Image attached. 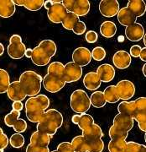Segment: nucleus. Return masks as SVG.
<instances>
[{"mask_svg": "<svg viewBox=\"0 0 146 152\" xmlns=\"http://www.w3.org/2000/svg\"><path fill=\"white\" fill-rule=\"evenodd\" d=\"M63 124V116L56 109H50L45 112L37 124V131L50 137L55 135Z\"/></svg>", "mask_w": 146, "mask_h": 152, "instance_id": "1", "label": "nucleus"}, {"mask_svg": "<svg viewBox=\"0 0 146 152\" xmlns=\"http://www.w3.org/2000/svg\"><path fill=\"white\" fill-rule=\"evenodd\" d=\"M50 107V99L45 95L39 94L35 96L29 97L25 102V113L27 118L32 123H38Z\"/></svg>", "mask_w": 146, "mask_h": 152, "instance_id": "2", "label": "nucleus"}, {"mask_svg": "<svg viewBox=\"0 0 146 152\" xmlns=\"http://www.w3.org/2000/svg\"><path fill=\"white\" fill-rule=\"evenodd\" d=\"M42 80L43 78L35 71L27 70L22 73L18 81L22 93L25 96L33 97L40 91Z\"/></svg>", "mask_w": 146, "mask_h": 152, "instance_id": "3", "label": "nucleus"}, {"mask_svg": "<svg viewBox=\"0 0 146 152\" xmlns=\"http://www.w3.org/2000/svg\"><path fill=\"white\" fill-rule=\"evenodd\" d=\"M70 105L76 114L86 113L91 107L90 97L83 90H76L70 95Z\"/></svg>", "mask_w": 146, "mask_h": 152, "instance_id": "4", "label": "nucleus"}, {"mask_svg": "<svg viewBox=\"0 0 146 152\" xmlns=\"http://www.w3.org/2000/svg\"><path fill=\"white\" fill-rule=\"evenodd\" d=\"M61 3L67 12H71L78 17L87 15L91 7L88 0H64Z\"/></svg>", "mask_w": 146, "mask_h": 152, "instance_id": "5", "label": "nucleus"}, {"mask_svg": "<svg viewBox=\"0 0 146 152\" xmlns=\"http://www.w3.org/2000/svg\"><path fill=\"white\" fill-rule=\"evenodd\" d=\"M26 47L23 43L19 35H13L9 39V45L8 46V54L12 59H21L24 56Z\"/></svg>", "mask_w": 146, "mask_h": 152, "instance_id": "6", "label": "nucleus"}, {"mask_svg": "<svg viewBox=\"0 0 146 152\" xmlns=\"http://www.w3.org/2000/svg\"><path fill=\"white\" fill-rule=\"evenodd\" d=\"M135 111L133 116L134 120H136L141 131H146V98L140 97L134 100Z\"/></svg>", "mask_w": 146, "mask_h": 152, "instance_id": "7", "label": "nucleus"}, {"mask_svg": "<svg viewBox=\"0 0 146 152\" xmlns=\"http://www.w3.org/2000/svg\"><path fill=\"white\" fill-rule=\"evenodd\" d=\"M82 76V68L73 62L67 63L64 65L62 79L65 83H72L79 80Z\"/></svg>", "mask_w": 146, "mask_h": 152, "instance_id": "8", "label": "nucleus"}, {"mask_svg": "<svg viewBox=\"0 0 146 152\" xmlns=\"http://www.w3.org/2000/svg\"><path fill=\"white\" fill-rule=\"evenodd\" d=\"M42 82L44 88L50 93L59 92L65 85L62 78L48 74L44 77Z\"/></svg>", "mask_w": 146, "mask_h": 152, "instance_id": "9", "label": "nucleus"}, {"mask_svg": "<svg viewBox=\"0 0 146 152\" xmlns=\"http://www.w3.org/2000/svg\"><path fill=\"white\" fill-rule=\"evenodd\" d=\"M115 86L120 100H130L135 94V86L129 80H120Z\"/></svg>", "mask_w": 146, "mask_h": 152, "instance_id": "10", "label": "nucleus"}, {"mask_svg": "<svg viewBox=\"0 0 146 152\" xmlns=\"http://www.w3.org/2000/svg\"><path fill=\"white\" fill-rule=\"evenodd\" d=\"M92 55L90 50L84 47L76 48L72 53V62L80 67L88 65L91 63Z\"/></svg>", "mask_w": 146, "mask_h": 152, "instance_id": "11", "label": "nucleus"}, {"mask_svg": "<svg viewBox=\"0 0 146 152\" xmlns=\"http://www.w3.org/2000/svg\"><path fill=\"white\" fill-rule=\"evenodd\" d=\"M119 7L117 0H102L99 4V11L103 16L112 18L118 15L120 10Z\"/></svg>", "mask_w": 146, "mask_h": 152, "instance_id": "12", "label": "nucleus"}, {"mask_svg": "<svg viewBox=\"0 0 146 152\" xmlns=\"http://www.w3.org/2000/svg\"><path fill=\"white\" fill-rule=\"evenodd\" d=\"M67 14V10H65L62 3L55 4L51 6L47 10L48 19L55 24H60L64 20L65 15Z\"/></svg>", "mask_w": 146, "mask_h": 152, "instance_id": "13", "label": "nucleus"}, {"mask_svg": "<svg viewBox=\"0 0 146 152\" xmlns=\"http://www.w3.org/2000/svg\"><path fill=\"white\" fill-rule=\"evenodd\" d=\"M134 123V120L130 116L119 113L114 117L113 126L119 130L129 133L133 129Z\"/></svg>", "mask_w": 146, "mask_h": 152, "instance_id": "14", "label": "nucleus"}, {"mask_svg": "<svg viewBox=\"0 0 146 152\" xmlns=\"http://www.w3.org/2000/svg\"><path fill=\"white\" fill-rule=\"evenodd\" d=\"M145 35V29L140 23H134L125 29V36L131 42H139Z\"/></svg>", "mask_w": 146, "mask_h": 152, "instance_id": "15", "label": "nucleus"}, {"mask_svg": "<svg viewBox=\"0 0 146 152\" xmlns=\"http://www.w3.org/2000/svg\"><path fill=\"white\" fill-rule=\"evenodd\" d=\"M132 62V58L129 53L124 50L118 51L113 57V63L115 67L119 69H124L129 68Z\"/></svg>", "mask_w": 146, "mask_h": 152, "instance_id": "16", "label": "nucleus"}, {"mask_svg": "<svg viewBox=\"0 0 146 152\" xmlns=\"http://www.w3.org/2000/svg\"><path fill=\"white\" fill-rule=\"evenodd\" d=\"M30 58L33 64L37 66L47 65L50 63V60L51 59L50 56L39 46L32 49V55Z\"/></svg>", "mask_w": 146, "mask_h": 152, "instance_id": "17", "label": "nucleus"}, {"mask_svg": "<svg viewBox=\"0 0 146 152\" xmlns=\"http://www.w3.org/2000/svg\"><path fill=\"white\" fill-rule=\"evenodd\" d=\"M97 75L99 77L101 82L108 83L112 81L115 77V69L113 66L108 64H103L100 65L97 69Z\"/></svg>", "mask_w": 146, "mask_h": 152, "instance_id": "18", "label": "nucleus"}, {"mask_svg": "<svg viewBox=\"0 0 146 152\" xmlns=\"http://www.w3.org/2000/svg\"><path fill=\"white\" fill-rule=\"evenodd\" d=\"M117 15H118V20H119V24L121 26H126V27L135 23L136 20H137L134 15L127 7H124V8L120 9Z\"/></svg>", "mask_w": 146, "mask_h": 152, "instance_id": "19", "label": "nucleus"}, {"mask_svg": "<svg viewBox=\"0 0 146 152\" xmlns=\"http://www.w3.org/2000/svg\"><path fill=\"white\" fill-rule=\"evenodd\" d=\"M83 85L89 91H96L101 86L102 82L96 72H89L83 78Z\"/></svg>", "mask_w": 146, "mask_h": 152, "instance_id": "20", "label": "nucleus"}, {"mask_svg": "<svg viewBox=\"0 0 146 152\" xmlns=\"http://www.w3.org/2000/svg\"><path fill=\"white\" fill-rule=\"evenodd\" d=\"M126 7L134 15L136 18L143 16L146 11V4L143 0H130Z\"/></svg>", "mask_w": 146, "mask_h": 152, "instance_id": "21", "label": "nucleus"}, {"mask_svg": "<svg viewBox=\"0 0 146 152\" xmlns=\"http://www.w3.org/2000/svg\"><path fill=\"white\" fill-rule=\"evenodd\" d=\"M16 5L13 0H0V17L9 18L14 15Z\"/></svg>", "mask_w": 146, "mask_h": 152, "instance_id": "22", "label": "nucleus"}, {"mask_svg": "<svg viewBox=\"0 0 146 152\" xmlns=\"http://www.w3.org/2000/svg\"><path fill=\"white\" fill-rule=\"evenodd\" d=\"M6 93H7L9 98L13 102H22L26 97L22 93L19 86V81H14L10 83Z\"/></svg>", "mask_w": 146, "mask_h": 152, "instance_id": "23", "label": "nucleus"}, {"mask_svg": "<svg viewBox=\"0 0 146 152\" xmlns=\"http://www.w3.org/2000/svg\"><path fill=\"white\" fill-rule=\"evenodd\" d=\"M14 3L15 5L23 6L33 12L40 10L44 5L43 0H14Z\"/></svg>", "mask_w": 146, "mask_h": 152, "instance_id": "24", "label": "nucleus"}, {"mask_svg": "<svg viewBox=\"0 0 146 152\" xmlns=\"http://www.w3.org/2000/svg\"><path fill=\"white\" fill-rule=\"evenodd\" d=\"M85 139L88 140H96V139H102L103 133L102 129L97 124H93L90 127H88L85 130L82 131V134Z\"/></svg>", "mask_w": 146, "mask_h": 152, "instance_id": "25", "label": "nucleus"}, {"mask_svg": "<svg viewBox=\"0 0 146 152\" xmlns=\"http://www.w3.org/2000/svg\"><path fill=\"white\" fill-rule=\"evenodd\" d=\"M29 140H30L29 144L31 145L48 147L50 141V137L45 134H41L38 131H35L31 134Z\"/></svg>", "mask_w": 146, "mask_h": 152, "instance_id": "26", "label": "nucleus"}, {"mask_svg": "<svg viewBox=\"0 0 146 152\" xmlns=\"http://www.w3.org/2000/svg\"><path fill=\"white\" fill-rule=\"evenodd\" d=\"M117 32V26L113 21H104L100 26V33L105 38H112Z\"/></svg>", "mask_w": 146, "mask_h": 152, "instance_id": "27", "label": "nucleus"}, {"mask_svg": "<svg viewBox=\"0 0 146 152\" xmlns=\"http://www.w3.org/2000/svg\"><path fill=\"white\" fill-rule=\"evenodd\" d=\"M118 111L120 114H124L133 118L135 111V102L134 101H124L118 106Z\"/></svg>", "mask_w": 146, "mask_h": 152, "instance_id": "28", "label": "nucleus"}, {"mask_svg": "<svg viewBox=\"0 0 146 152\" xmlns=\"http://www.w3.org/2000/svg\"><path fill=\"white\" fill-rule=\"evenodd\" d=\"M103 95H104L106 102L108 103H116L120 100L115 86H109L106 87L103 91Z\"/></svg>", "mask_w": 146, "mask_h": 152, "instance_id": "29", "label": "nucleus"}, {"mask_svg": "<svg viewBox=\"0 0 146 152\" xmlns=\"http://www.w3.org/2000/svg\"><path fill=\"white\" fill-rule=\"evenodd\" d=\"M90 102H91V105L92 107H94L96 108L103 107L107 103L105 97H104V95H103V91H94L91 95Z\"/></svg>", "mask_w": 146, "mask_h": 152, "instance_id": "30", "label": "nucleus"}, {"mask_svg": "<svg viewBox=\"0 0 146 152\" xmlns=\"http://www.w3.org/2000/svg\"><path fill=\"white\" fill-rule=\"evenodd\" d=\"M87 144V152H103L104 149V142L102 139L88 140L85 139Z\"/></svg>", "mask_w": 146, "mask_h": 152, "instance_id": "31", "label": "nucleus"}, {"mask_svg": "<svg viewBox=\"0 0 146 152\" xmlns=\"http://www.w3.org/2000/svg\"><path fill=\"white\" fill-rule=\"evenodd\" d=\"M39 47L43 49L44 51L50 56V58L55 55L56 51H57L56 44L55 43V42H53L52 40H50V39H45V40H43L42 42H40L39 44Z\"/></svg>", "mask_w": 146, "mask_h": 152, "instance_id": "32", "label": "nucleus"}, {"mask_svg": "<svg viewBox=\"0 0 146 152\" xmlns=\"http://www.w3.org/2000/svg\"><path fill=\"white\" fill-rule=\"evenodd\" d=\"M70 144L72 145L74 152H87L86 140L82 135H77L74 137Z\"/></svg>", "mask_w": 146, "mask_h": 152, "instance_id": "33", "label": "nucleus"}, {"mask_svg": "<svg viewBox=\"0 0 146 152\" xmlns=\"http://www.w3.org/2000/svg\"><path fill=\"white\" fill-rule=\"evenodd\" d=\"M126 140L124 139H114L108 143L109 152H124L126 146Z\"/></svg>", "mask_w": 146, "mask_h": 152, "instance_id": "34", "label": "nucleus"}, {"mask_svg": "<svg viewBox=\"0 0 146 152\" xmlns=\"http://www.w3.org/2000/svg\"><path fill=\"white\" fill-rule=\"evenodd\" d=\"M10 85V77L9 73L3 69H0V94L7 92Z\"/></svg>", "mask_w": 146, "mask_h": 152, "instance_id": "35", "label": "nucleus"}, {"mask_svg": "<svg viewBox=\"0 0 146 152\" xmlns=\"http://www.w3.org/2000/svg\"><path fill=\"white\" fill-rule=\"evenodd\" d=\"M79 20H80L79 17L76 16L75 14H73L71 12H67V14L65 15V18L62 20L61 24H62L63 27L66 30H72V28L74 27V26Z\"/></svg>", "mask_w": 146, "mask_h": 152, "instance_id": "36", "label": "nucleus"}, {"mask_svg": "<svg viewBox=\"0 0 146 152\" xmlns=\"http://www.w3.org/2000/svg\"><path fill=\"white\" fill-rule=\"evenodd\" d=\"M63 71H64V65L60 62H53V63L50 64L48 69H47L48 75L58 76L60 78H62Z\"/></svg>", "mask_w": 146, "mask_h": 152, "instance_id": "37", "label": "nucleus"}, {"mask_svg": "<svg viewBox=\"0 0 146 152\" xmlns=\"http://www.w3.org/2000/svg\"><path fill=\"white\" fill-rule=\"evenodd\" d=\"M94 124V119L90 114L82 113L80 114V119L78 122V127L81 129V131L85 130L88 127Z\"/></svg>", "mask_w": 146, "mask_h": 152, "instance_id": "38", "label": "nucleus"}, {"mask_svg": "<svg viewBox=\"0 0 146 152\" xmlns=\"http://www.w3.org/2000/svg\"><path fill=\"white\" fill-rule=\"evenodd\" d=\"M124 152H146V146L134 141L127 142Z\"/></svg>", "mask_w": 146, "mask_h": 152, "instance_id": "39", "label": "nucleus"}, {"mask_svg": "<svg viewBox=\"0 0 146 152\" xmlns=\"http://www.w3.org/2000/svg\"><path fill=\"white\" fill-rule=\"evenodd\" d=\"M9 142L11 145V146L14 148H21L24 146V136L22 135L21 134H14L13 135L11 136L10 139L9 140Z\"/></svg>", "mask_w": 146, "mask_h": 152, "instance_id": "40", "label": "nucleus"}, {"mask_svg": "<svg viewBox=\"0 0 146 152\" xmlns=\"http://www.w3.org/2000/svg\"><path fill=\"white\" fill-rule=\"evenodd\" d=\"M19 116H20V113L19 112L12 110L9 113H8L4 117V124L8 127H12L13 124L19 118Z\"/></svg>", "mask_w": 146, "mask_h": 152, "instance_id": "41", "label": "nucleus"}, {"mask_svg": "<svg viewBox=\"0 0 146 152\" xmlns=\"http://www.w3.org/2000/svg\"><path fill=\"white\" fill-rule=\"evenodd\" d=\"M108 134H109V137L111 138V140H114V139H124L126 140L129 135V133L119 130L118 129L114 128V126H112L109 129Z\"/></svg>", "mask_w": 146, "mask_h": 152, "instance_id": "42", "label": "nucleus"}, {"mask_svg": "<svg viewBox=\"0 0 146 152\" xmlns=\"http://www.w3.org/2000/svg\"><path fill=\"white\" fill-rule=\"evenodd\" d=\"M92 58L96 61H102L106 57V51L102 47H96L91 52Z\"/></svg>", "mask_w": 146, "mask_h": 152, "instance_id": "43", "label": "nucleus"}, {"mask_svg": "<svg viewBox=\"0 0 146 152\" xmlns=\"http://www.w3.org/2000/svg\"><path fill=\"white\" fill-rule=\"evenodd\" d=\"M12 127H13L14 130L15 131L16 133H18V134H22V133L25 132V130L27 129V123H26L25 120L19 118L13 124Z\"/></svg>", "mask_w": 146, "mask_h": 152, "instance_id": "44", "label": "nucleus"}, {"mask_svg": "<svg viewBox=\"0 0 146 152\" xmlns=\"http://www.w3.org/2000/svg\"><path fill=\"white\" fill-rule=\"evenodd\" d=\"M86 30H87V26L86 24L81 20L76 23V25L74 26V27L72 28V31L75 33L76 35H82L84 32H86Z\"/></svg>", "mask_w": 146, "mask_h": 152, "instance_id": "45", "label": "nucleus"}, {"mask_svg": "<svg viewBox=\"0 0 146 152\" xmlns=\"http://www.w3.org/2000/svg\"><path fill=\"white\" fill-rule=\"evenodd\" d=\"M57 152H74L70 142H61L56 149Z\"/></svg>", "mask_w": 146, "mask_h": 152, "instance_id": "46", "label": "nucleus"}, {"mask_svg": "<svg viewBox=\"0 0 146 152\" xmlns=\"http://www.w3.org/2000/svg\"><path fill=\"white\" fill-rule=\"evenodd\" d=\"M26 152H50L49 147L39 146L29 144L26 148Z\"/></svg>", "mask_w": 146, "mask_h": 152, "instance_id": "47", "label": "nucleus"}, {"mask_svg": "<svg viewBox=\"0 0 146 152\" xmlns=\"http://www.w3.org/2000/svg\"><path fill=\"white\" fill-rule=\"evenodd\" d=\"M85 39L88 43H95L98 39V35L95 31H88L85 35Z\"/></svg>", "mask_w": 146, "mask_h": 152, "instance_id": "48", "label": "nucleus"}, {"mask_svg": "<svg viewBox=\"0 0 146 152\" xmlns=\"http://www.w3.org/2000/svg\"><path fill=\"white\" fill-rule=\"evenodd\" d=\"M9 138L0 128V150H4L9 145Z\"/></svg>", "mask_w": 146, "mask_h": 152, "instance_id": "49", "label": "nucleus"}, {"mask_svg": "<svg viewBox=\"0 0 146 152\" xmlns=\"http://www.w3.org/2000/svg\"><path fill=\"white\" fill-rule=\"evenodd\" d=\"M142 48L140 45H134L130 48V52L129 53L131 57L134 58H139L140 57V53Z\"/></svg>", "mask_w": 146, "mask_h": 152, "instance_id": "50", "label": "nucleus"}, {"mask_svg": "<svg viewBox=\"0 0 146 152\" xmlns=\"http://www.w3.org/2000/svg\"><path fill=\"white\" fill-rule=\"evenodd\" d=\"M12 107H13V110L20 113L23 110V108H24V104H23L22 102H13Z\"/></svg>", "mask_w": 146, "mask_h": 152, "instance_id": "51", "label": "nucleus"}, {"mask_svg": "<svg viewBox=\"0 0 146 152\" xmlns=\"http://www.w3.org/2000/svg\"><path fill=\"white\" fill-rule=\"evenodd\" d=\"M140 58L142 61L145 62L146 61V48L141 49L140 53Z\"/></svg>", "mask_w": 146, "mask_h": 152, "instance_id": "52", "label": "nucleus"}, {"mask_svg": "<svg viewBox=\"0 0 146 152\" xmlns=\"http://www.w3.org/2000/svg\"><path fill=\"white\" fill-rule=\"evenodd\" d=\"M54 4H53V2H52V0H47V1H44V7L48 10L51 7V6L53 5Z\"/></svg>", "mask_w": 146, "mask_h": 152, "instance_id": "53", "label": "nucleus"}, {"mask_svg": "<svg viewBox=\"0 0 146 152\" xmlns=\"http://www.w3.org/2000/svg\"><path fill=\"white\" fill-rule=\"evenodd\" d=\"M79 119H80V114H75V115H73L72 118H71L72 123L75 124H78Z\"/></svg>", "mask_w": 146, "mask_h": 152, "instance_id": "54", "label": "nucleus"}, {"mask_svg": "<svg viewBox=\"0 0 146 152\" xmlns=\"http://www.w3.org/2000/svg\"><path fill=\"white\" fill-rule=\"evenodd\" d=\"M31 55H32V49L31 48H26L25 50V53L24 56L28 58H31Z\"/></svg>", "mask_w": 146, "mask_h": 152, "instance_id": "55", "label": "nucleus"}, {"mask_svg": "<svg viewBox=\"0 0 146 152\" xmlns=\"http://www.w3.org/2000/svg\"><path fill=\"white\" fill-rule=\"evenodd\" d=\"M4 47L3 44L0 42V56L4 54Z\"/></svg>", "mask_w": 146, "mask_h": 152, "instance_id": "56", "label": "nucleus"}, {"mask_svg": "<svg viewBox=\"0 0 146 152\" xmlns=\"http://www.w3.org/2000/svg\"><path fill=\"white\" fill-rule=\"evenodd\" d=\"M142 71H143V74H144V75L146 76V64H145V65H144L143 69H142Z\"/></svg>", "mask_w": 146, "mask_h": 152, "instance_id": "57", "label": "nucleus"}, {"mask_svg": "<svg viewBox=\"0 0 146 152\" xmlns=\"http://www.w3.org/2000/svg\"><path fill=\"white\" fill-rule=\"evenodd\" d=\"M144 43H145V45H146V42H145V39H146V36L145 35V36H144Z\"/></svg>", "mask_w": 146, "mask_h": 152, "instance_id": "58", "label": "nucleus"}, {"mask_svg": "<svg viewBox=\"0 0 146 152\" xmlns=\"http://www.w3.org/2000/svg\"><path fill=\"white\" fill-rule=\"evenodd\" d=\"M0 152H4V150H0Z\"/></svg>", "mask_w": 146, "mask_h": 152, "instance_id": "59", "label": "nucleus"}]
</instances>
